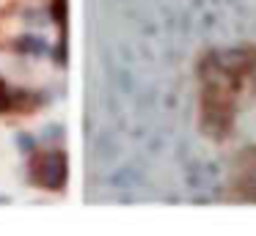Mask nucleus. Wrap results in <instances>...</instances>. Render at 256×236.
<instances>
[{"label": "nucleus", "instance_id": "f257e3e1", "mask_svg": "<svg viewBox=\"0 0 256 236\" xmlns=\"http://www.w3.org/2000/svg\"><path fill=\"white\" fill-rule=\"evenodd\" d=\"M36 168H39L42 187H47V190H52V192L64 190V184H66V157H64L61 151L47 154L42 162H36Z\"/></svg>", "mask_w": 256, "mask_h": 236}, {"label": "nucleus", "instance_id": "f03ea898", "mask_svg": "<svg viewBox=\"0 0 256 236\" xmlns=\"http://www.w3.org/2000/svg\"><path fill=\"white\" fill-rule=\"evenodd\" d=\"M17 47L20 49H28V52H42V49H44V44L36 41V38H30V36H25V38H20V41H17Z\"/></svg>", "mask_w": 256, "mask_h": 236}, {"label": "nucleus", "instance_id": "7ed1b4c3", "mask_svg": "<svg viewBox=\"0 0 256 236\" xmlns=\"http://www.w3.org/2000/svg\"><path fill=\"white\" fill-rule=\"evenodd\" d=\"M17 148H22V151H30V148H34V137H30L28 132H20V135H17Z\"/></svg>", "mask_w": 256, "mask_h": 236}, {"label": "nucleus", "instance_id": "20e7f679", "mask_svg": "<svg viewBox=\"0 0 256 236\" xmlns=\"http://www.w3.org/2000/svg\"><path fill=\"white\" fill-rule=\"evenodd\" d=\"M8 107H12V96H8L6 85H3V80H0V113H3V110H8Z\"/></svg>", "mask_w": 256, "mask_h": 236}, {"label": "nucleus", "instance_id": "39448f33", "mask_svg": "<svg viewBox=\"0 0 256 236\" xmlns=\"http://www.w3.org/2000/svg\"><path fill=\"white\" fill-rule=\"evenodd\" d=\"M52 16H56L58 22H64V0H56V5H52Z\"/></svg>", "mask_w": 256, "mask_h": 236}]
</instances>
